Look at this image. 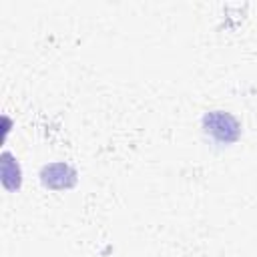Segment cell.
Wrapping results in <instances>:
<instances>
[{"label": "cell", "instance_id": "6da1fadb", "mask_svg": "<svg viewBox=\"0 0 257 257\" xmlns=\"http://www.w3.org/2000/svg\"><path fill=\"white\" fill-rule=\"evenodd\" d=\"M205 124H207V131L215 139H219V141L229 143V141L237 139V133H239L237 131V122H235L233 116H229L225 112H211V114H207L205 116Z\"/></svg>", "mask_w": 257, "mask_h": 257}, {"label": "cell", "instance_id": "7a4b0ae2", "mask_svg": "<svg viewBox=\"0 0 257 257\" xmlns=\"http://www.w3.org/2000/svg\"><path fill=\"white\" fill-rule=\"evenodd\" d=\"M72 171L66 165H50L44 173V181L52 187H64L66 181H62V175H70Z\"/></svg>", "mask_w": 257, "mask_h": 257}]
</instances>
